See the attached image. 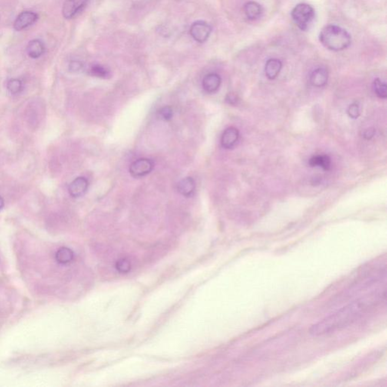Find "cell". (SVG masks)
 <instances>
[{"label":"cell","mask_w":387,"mask_h":387,"mask_svg":"<svg viewBox=\"0 0 387 387\" xmlns=\"http://www.w3.org/2000/svg\"><path fill=\"white\" fill-rule=\"evenodd\" d=\"M382 300V293H374L349 302L333 313L312 325L309 333L323 336L335 333L356 323Z\"/></svg>","instance_id":"6da1fadb"},{"label":"cell","mask_w":387,"mask_h":387,"mask_svg":"<svg viewBox=\"0 0 387 387\" xmlns=\"http://www.w3.org/2000/svg\"><path fill=\"white\" fill-rule=\"evenodd\" d=\"M321 44L331 51H339L347 48L352 43L350 34L339 26H325L319 34Z\"/></svg>","instance_id":"7a4b0ae2"},{"label":"cell","mask_w":387,"mask_h":387,"mask_svg":"<svg viewBox=\"0 0 387 387\" xmlns=\"http://www.w3.org/2000/svg\"><path fill=\"white\" fill-rule=\"evenodd\" d=\"M291 17L301 31H306L315 18V10L309 4L299 3L292 10Z\"/></svg>","instance_id":"3957f363"},{"label":"cell","mask_w":387,"mask_h":387,"mask_svg":"<svg viewBox=\"0 0 387 387\" xmlns=\"http://www.w3.org/2000/svg\"><path fill=\"white\" fill-rule=\"evenodd\" d=\"M153 168H154V163L151 160L147 158H140L130 165V173L133 177H143L149 174Z\"/></svg>","instance_id":"277c9868"},{"label":"cell","mask_w":387,"mask_h":387,"mask_svg":"<svg viewBox=\"0 0 387 387\" xmlns=\"http://www.w3.org/2000/svg\"><path fill=\"white\" fill-rule=\"evenodd\" d=\"M212 27L210 24L204 21H197L191 27L190 34L194 40L197 42H206L211 34Z\"/></svg>","instance_id":"5b68a950"},{"label":"cell","mask_w":387,"mask_h":387,"mask_svg":"<svg viewBox=\"0 0 387 387\" xmlns=\"http://www.w3.org/2000/svg\"><path fill=\"white\" fill-rule=\"evenodd\" d=\"M89 0H67L63 5V16L67 19L74 18L77 13L85 8Z\"/></svg>","instance_id":"8992f818"},{"label":"cell","mask_w":387,"mask_h":387,"mask_svg":"<svg viewBox=\"0 0 387 387\" xmlns=\"http://www.w3.org/2000/svg\"><path fill=\"white\" fill-rule=\"evenodd\" d=\"M37 19H38V15L34 11H23L17 17L14 23V28L18 31H22L26 29L27 27L33 25Z\"/></svg>","instance_id":"52a82bcc"},{"label":"cell","mask_w":387,"mask_h":387,"mask_svg":"<svg viewBox=\"0 0 387 387\" xmlns=\"http://www.w3.org/2000/svg\"><path fill=\"white\" fill-rule=\"evenodd\" d=\"M88 187L89 182L86 178L77 177L69 186V193L71 197L77 198L85 194Z\"/></svg>","instance_id":"ba28073f"},{"label":"cell","mask_w":387,"mask_h":387,"mask_svg":"<svg viewBox=\"0 0 387 387\" xmlns=\"http://www.w3.org/2000/svg\"><path fill=\"white\" fill-rule=\"evenodd\" d=\"M239 139V131L236 127H229L223 132L221 137V145L224 148H232Z\"/></svg>","instance_id":"9c48e42d"},{"label":"cell","mask_w":387,"mask_h":387,"mask_svg":"<svg viewBox=\"0 0 387 387\" xmlns=\"http://www.w3.org/2000/svg\"><path fill=\"white\" fill-rule=\"evenodd\" d=\"M221 82L222 80L219 74L211 73L205 76L202 81V86L206 93H213L219 90Z\"/></svg>","instance_id":"30bf717a"},{"label":"cell","mask_w":387,"mask_h":387,"mask_svg":"<svg viewBox=\"0 0 387 387\" xmlns=\"http://www.w3.org/2000/svg\"><path fill=\"white\" fill-rule=\"evenodd\" d=\"M243 11L246 18L251 21H255L260 18L263 12V9L261 5L254 1H250L243 5Z\"/></svg>","instance_id":"8fae6325"},{"label":"cell","mask_w":387,"mask_h":387,"mask_svg":"<svg viewBox=\"0 0 387 387\" xmlns=\"http://www.w3.org/2000/svg\"><path fill=\"white\" fill-rule=\"evenodd\" d=\"M328 80V72L326 69L319 67L310 75V83L315 87H322L326 85Z\"/></svg>","instance_id":"7c38bea8"},{"label":"cell","mask_w":387,"mask_h":387,"mask_svg":"<svg viewBox=\"0 0 387 387\" xmlns=\"http://www.w3.org/2000/svg\"><path fill=\"white\" fill-rule=\"evenodd\" d=\"M282 68V62L277 58H271L265 66V73L266 77L270 80H274L279 76Z\"/></svg>","instance_id":"4fadbf2b"},{"label":"cell","mask_w":387,"mask_h":387,"mask_svg":"<svg viewBox=\"0 0 387 387\" xmlns=\"http://www.w3.org/2000/svg\"><path fill=\"white\" fill-rule=\"evenodd\" d=\"M195 182L192 177L185 178L182 179L178 184V191L182 195L190 197L195 190Z\"/></svg>","instance_id":"5bb4252c"},{"label":"cell","mask_w":387,"mask_h":387,"mask_svg":"<svg viewBox=\"0 0 387 387\" xmlns=\"http://www.w3.org/2000/svg\"><path fill=\"white\" fill-rule=\"evenodd\" d=\"M45 51V47L40 40H34L27 46V54L31 58H37L41 56Z\"/></svg>","instance_id":"9a60e30c"},{"label":"cell","mask_w":387,"mask_h":387,"mask_svg":"<svg viewBox=\"0 0 387 387\" xmlns=\"http://www.w3.org/2000/svg\"><path fill=\"white\" fill-rule=\"evenodd\" d=\"M309 165L312 167H320L325 170L331 168V158L328 155L314 156L309 160Z\"/></svg>","instance_id":"2e32d148"},{"label":"cell","mask_w":387,"mask_h":387,"mask_svg":"<svg viewBox=\"0 0 387 387\" xmlns=\"http://www.w3.org/2000/svg\"><path fill=\"white\" fill-rule=\"evenodd\" d=\"M74 259V253L67 247H61L55 253V259L60 264H67Z\"/></svg>","instance_id":"e0dca14e"},{"label":"cell","mask_w":387,"mask_h":387,"mask_svg":"<svg viewBox=\"0 0 387 387\" xmlns=\"http://www.w3.org/2000/svg\"><path fill=\"white\" fill-rule=\"evenodd\" d=\"M373 87H374V90L375 93H376L377 96L380 97L381 98H387V84L383 82L382 80L380 79H376L374 81L373 84Z\"/></svg>","instance_id":"ac0fdd59"},{"label":"cell","mask_w":387,"mask_h":387,"mask_svg":"<svg viewBox=\"0 0 387 387\" xmlns=\"http://www.w3.org/2000/svg\"><path fill=\"white\" fill-rule=\"evenodd\" d=\"M7 89L11 94H18L23 90L22 82L18 79H11L7 83Z\"/></svg>","instance_id":"d6986e66"},{"label":"cell","mask_w":387,"mask_h":387,"mask_svg":"<svg viewBox=\"0 0 387 387\" xmlns=\"http://www.w3.org/2000/svg\"><path fill=\"white\" fill-rule=\"evenodd\" d=\"M90 74L99 78H107L109 76V71L103 66L95 64L90 69Z\"/></svg>","instance_id":"ffe728a7"},{"label":"cell","mask_w":387,"mask_h":387,"mask_svg":"<svg viewBox=\"0 0 387 387\" xmlns=\"http://www.w3.org/2000/svg\"><path fill=\"white\" fill-rule=\"evenodd\" d=\"M173 110L171 107L165 106L159 110L158 117L165 121H169L173 118Z\"/></svg>","instance_id":"44dd1931"},{"label":"cell","mask_w":387,"mask_h":387,"mask_svg":"<svg viewBox=\"0 0 387 387\" xmlns=\"http://www.w3.org/2000/svg\"><path fill=\"white\" fill-rule=\"evenodd\" d=\"M349 117L352 119H357L360 116V107L358 103L354 102L349 105L347 110Z\"/></svg>","instance_id":"7402d4cb"},{"label":"cell","mask_w":387,"mask_h":387,"mask_svg":"<svg viewBox=\"0 0 387 387\" xmlns=\"http://www.w3.org/2000/svg\"><path fill=\"white\" fill-rule=\"evenodd\" d=\"M70 70H71L72 72H79V71H81L82 69H83V67H84V65H83V64H82L81 62H80V61H72V62L70 64Z\"/></svg>","instance_id":"603a6c76"},{"label":"cell","mask_w":387,"mask_h":387,"mask_svg":"<svg viewBox=\"0 0 387 387\" xmlns=\"http://www.w3.org/2000/svg\"><path fill=\"white\" fill-rule=\"evenodd\" d=\"M375 130L374 128L367 129L363 133V137L366 140H371L375 135Z\"/></svg>","instance_id":"cb8c5ba5"},{"label":"cell","mask_w":387,"mask_h":387,"mask_svg":"<svg viewBox=\"0 0 387 387\" xmlns=\"http://www.w3.org/2000/svg\"><path fill=\"white\" fill-rule=\"evenodd\" d=\"M239 101L238 100V97L236 96V95L234 94H229L227 96V97H226V101H227L229 104H237V101Z\"/></svg>","instance_id":"d4e9b609"},{"label":"cell","mask_w":387,"mask_h":387,"mask_svg":"<svg viewBox=\"0 0 387 387\" xmlns=\"http://www.w3.org/2000/svg\"><path fill=\"white\" fill-rule=\"evenodd\" d=\"M4 206H5V202H4L3 198L0 196V211L3 209Z\"/></svg>","instance_id":"484cf974"}]
</instances>
